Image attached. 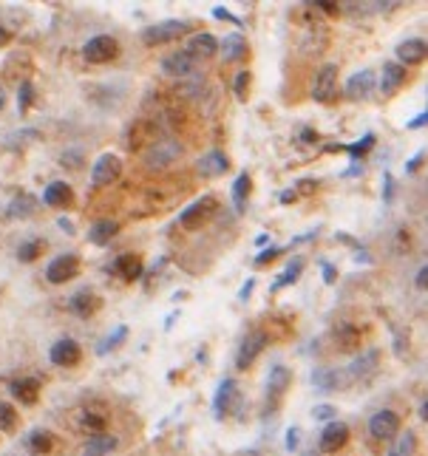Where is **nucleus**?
<instances>
[{
  "label": "nucleus",
  "instance_id": "f257e3e1",
  "mask_svg": "<svg viewBox=\"0 0 428 456\" xmlns=\"http://www.w3.org/2000/svg\"><path fill=\"white\" fill-rule=\"evenodd\" d=\"M182 34H187L185 20H162V23H154L148 29H142V40H145L148 46H165L170 40H179Z\"/></svg>",
  "mask_w": 428,
  "mask_h": 456
},
{
  "label": "nucleus",
  "instance_id": "f03ea898",
  "mask_svg": "<svg viewBox=\"0 0 428 456\" xmlns=\"http://www.w3.org/2000/svg\"><path fill=\"white\" fill-rule=\"evenodd\" d=\"M219 210V201H216V196H204V199H199V201H193L190 207H185V213H182V227L185 230H199V227H204L207 224V218Z\"/></svg>",
  "mask_w": 428,
  "mask_h": 456
},
{
  "label": "nucleus",
  "instance_id": "7ed1b4c3",
  "mask_svg": "<svg viewBox=\"0 0 428 456\" xmlns=\"http://www.w3.org/2000/svg\"><path fill=\"white\" fill-rule=\"evenodd\" d=\"M83 57H86L88 62H94V65L111 62V60L119 57V43H116L114 37H108V34H97V37H91V40L83 46Z\"/></svg>",
  "mask_w": 428,
  "mask_h": 456
},
{
  "label": "nucleus",
  "instance_id": "20e7f679",
  "mask_svg": "<svg viewBox=\"0 0 428 456\" xmlns=\"http://www.w3.org/2000/svg\"><path fill=\"white\" fill-rule=\"evenodd\" d=\"M239 408H241L239 383L236 380H222V386L216 389V397H213V411H216V417H227Z\"/></svg>",
  "mask_w": 428,
  "mask_h": 456
},
{
  "label": "nucleus",
  "instance_id": "39448f33",
  "mask_svg": "<svg viewBox=\"0 0 428 456\" xmlns=\"http://www.w3.org/2000/svg\"><path fill=\"white\" fill-rule=\"evenodd\" d=\"M122 173V159L116 154H102L94 159V168H91V185L97 187H105V185H114Z\"/></svg>",
  "mask_w": 428,
  "mask_h": 456
},
{
  "label": "nucleus",
  "instance_id": "423d86ee",
  "mask_svg": "<svg viewBox=\"0 0 428 456\" xmlns=\"http://www.w3.org/2000/svg\"><path fill=\"white\" fill-rule=\"evenodd\" d=\"M80 272V255H74V253H65V255H57L51 264H48V269H46V278H48V283H65V281H71Z\"/></svg>",
  "mask_w": 428,
  "mask_h": 456
},
{
  "label": "nucleus",
  "instance_id": "0eeeda50",
  "mask_svg": "<svg viewBox=\"0 0 428 456\" xmlns=\"http://www.w3.org/2000/svg\"><path fill=\"white\" fill-rule=\"evenodd\" d=\"M337 94V65H321V71L315 74V86H312V97L318 102H332Z\"/></svg>",
  "mask_w": 428,
  "mask_h": 456
},
{
  "label": "nucleus",
  "instance_id": "6e6552de",
  "mask_svg": "<svg viewBox=\"0 0 428 456\" xmlns=\"http://www.w3.org/2000/svg\"><path fill=\"white\" fill-rule=\"evenodd\" d=\"M48 360L54 366H62V368H71V366H77L83 360V349L77 340H71V337H62L57 340L51 349H48Z\"/></svg>",
  "mask_w": 428,
  "mask_h": 456
},
{
  "label": "nucleus",
  "instance_id": "1a4fd4ad",
  "mask_svg": "<svg viewBox=\"0 0 428 456\" xmlns=\"http://www.w3.org/2000/svg\"><path fill=\"white\" fill-rule=\"evenodd\" d=\"M264 346H267V335H264L261 329L250 332V335L241 340V346H239V357H236V366H239V368H250V366L255 363V357L264 351Z\"/></svg>",
  "mask_w": 428,
  "mask_h": 456
},
{
  "label": "nucleus",
  "instance_id": "9d476101",
  "mask_svg": "<svg viewBox=\"0 0 428 456\" xmlns=\"http://www.w3.org/2000/svg\"><path fill=\"white\" fill-rule=\"evenodd\" d=\"M375 86H377L375 71H369V68L358 71V74H352V77L346 80V97L354 100V102H361V100H366L375 91Z\"/></svg>",
  "mask_w": 428,
  "mask_h": 456
},
{
  "label": "nucleus",
  "instance_id": "9b49d317",
  "mask_svg": "<svg viewBox=\"0 0 428 456\" xmlns=\"http://www.w3.org/2000/svg\"><path fill=\"white\" fill-rule=\"evenodd\" d=\"M369 431H372L375 439H392V436H397V431H400V414H394L389 408L377 411L369 420Z\"/></svg>",
  "mask_w": 428,
  "mask_h": 456
},
{
  "label": "nucleus",
  "instance_id": "f8f14e48",
  "mask_svg": "<svg viewBox=\"0 0 428 456\" xmlns=\"http://www.w3.org/2000/svg\"><path fill=\"white\" fill-rule=\"evenodd\" d=\"M346 439H349V428H346V422H329V425L321 431L318 448H321L323 453H335V450H340V448L346 445Z\"/></svg>",
  "mask_w": 428,
  "mask_h": 456
},
{
  "label": "nucleus",
  "instance_id": "ddd939ff",
  "mask_svg": "<svg viewBox=\"0 0 428 456\" xmlns=\"http://www.w3.org/2000/svg\"><path fill=\"white\" fill-rule=\"evenodd\" d=\"M102 297L94 289H80L74 297H71V312L77 318H94V312H100Z\"/></svg>",
  "mask_w": 428,
  "mask_h": 456
},
{
  "label": "nucleus",
  "instance_id": "4468645a",
  "mask_svg": "<svg viewBox=\"0 0 428 456\" xmlns=\"http://www.w3.org/2000/svg\"><path fill=\"white\" fill-rule=\"evenodd\" d=\"M394 51H397L400 65L406 68V65H420V62L425 60L428 46H425V40H422V37H408V40H403V43H400Z\"/></svg>",
  "mask_w": 428,
  "mask_h": 456
},
{
  "label": "nucleus",
  "instance_id": "2eb2a0df",
  "mask_svg": "<svg viewBox=\"0 0 428 456\" xmlns=\"http://www.w3.org/2000/svg\"><path fill=\"white\" fill-rule=\"evenodd\" d=\"M227 168H230V162H227V156L222 154V150H210V154H207V156H201V159H199V165H196L199 176H204V179L225 176V173H227Z\"/></svg>",
  "mask_w": 428,
  "mask_h": 456
},
{
  "label": "nucleus",
  "instance_id": "dca6fc26",
  "mask_svg": "<svg viewBox=\"0 0 428 456\" xmlns=\"http://www.w3.org/2000/svg\"><path fill=\"white\" fill-rule=\"evenodd\" d=\"M406 80H408V74H406V68H403L400 62H386V65H383V80H380L383 97L397 94V91L406 86Z\"/></svg>",
  "mask_w": 428,
  "mask_h": 456
},
{
  "label": "nucleus",
  "instance_id": "f3484780",
  "mask_svg": "<svg viewBox=\"0 0 428 456\" xmlns=\"http://www.w3.org/2000/svg\"><path fill=\"white\" fill-rule=\"evenodd\" d=\"M9 391H12V397L18 403L34 405L37 397H40V383H37L34 377H18V380H12V383H9Z\"/></svg>",
  "mask_w": 428,
  "mask_h": 456
},
{
  "label": "nucleus",
  "instance_id": "a211bd4d",
  "mask_svg": "<svg viewBox=\"0 0 428 456\" xmlns=\"http://www.w3.org/2000/svg\"><path fill=\"white\" fill-rule=\"evenodd\" d=\"M43 201H46L48 207L65 210V207L74 204V190H71L68 182H51V185L46 187V193H43Z\"/></svg>",
  "mask_w": 428,
  "mask_h": 456
},
{
  "label": "nucleus",
  "instance_id": "6ab92c4d",
  "mask_svg": "<svg viewBox=\"0 0 428 456\" xmlns=\"http://www.w3.org/2000/svg\"><path fill=\"white\" fill-rule=\"evenodd\" d=\"M114 272L119 278H125V281H139L142 272H145V264H142V258L136 253H125V255H119L114 261Z\"/></svg>",
  "mask_w": 428,
  "mask_h": 456
},
{
  "label": "nucleus",
  "instance_id": "aec40b11",
  "mask_svg": "<svg viewBox=\"0 0 428 456\" xmlns=\"http://www.w3.org/2000/svg\"><path fill=\"white\" fill-rule=\"evenodd\" d=\"M193 65H196V57H190L187 51H176L162 60V71L170 74V77H185V74L193 71Z\"/></svg>",
  "mask_w": 428,
  "mask_h": 456
},
{
  "label": "nucleus",
  "instance_id": "412c9836",
  "mask_svg": "<svg viewBox=\"0 0 428 456\" xmlns=\"http://www.w3.org/2000/svg\"><path fill=\"white\" fill-rule=\"evenodd\" d=\"M290 383H293L290 368H287V366H272V371H269V377H267V394H269V397H281L283 391L290 389Z\"/></svg>",
  "mask_w": 428,
  "mask_h": 456
},
{
  "label": "nucleus",
  "instance_id": "4be33fe9",
  "mask_svg": "<svg viewBox=\"0 0 428 456\" xmlns=\"http://www.w3.org/2000/svg\"><path fill=\"white\" fill-rule=\"evenodd\" d=\"M216 51H219V40L213 37V34H207V32L193 34L190 43H187V54L190 57H213Z\"/></svg>",
  "mask_w": 428,
  "mask_h": 456
},
{
  "label": "nucleus",
  "instance_id": "5701e85b",
  "mask_svg": "<svg viewBox=\"0 0 428 456\" xmlns=\"http://www.w3.org/2000/svg\"><path fill=\"white\" fill-rule=\"evenodd\" d=\"M116 436H108V434H94L86 448H83V456H108L111 450H116Z\"/></svg>",
  "mask_w": 428,
  "mask_h": 456
},
{
  "label": "nucleus",
  "instance_id": "b1692460",
  "mask_svg": "<svg viewBox=\"0 0 428 456\" xmlns=\"http://www.w3.org/2000/svg\"><path fill=\"white\" fill-rule=\"evenodd\" d=\"M119 233V224L116 221H111V218H102V221H97L94 227H91V233H88V241L91 244H97V247H105L114 236Z\"/></svg>",
  "mask_w": 428,
  "mask_h": 456
},
{
  "label": "nucleus",
  "instance_id": "393cba45",
  "mask_svg": "<svg viewBox=\"0 0 428 456\" xmlns=\"http://www.w3.org/2000/svg\"><path fill=\"white\" fill-rule=\"evenodd\" d=\"M222 48H225V60H230V62L244 60V57H247V51H250V46H247V40H244V34H241V32L227 34V37H225V43H222Z\"/></svg>",
  "mask_w": 428,
  "mask_h": 456
},
{
  "label": "nucleus",
  "instance_id": "a878e982",
  "mask_svg": "<svg viewBox=\"0 0 428 456\" xmlns=\"http://www.w3.org/2000/svg\"><path fill=\"white\" fill-rule=\"evenodd\" d=\"M34 210H37V199L32 193H20L9 204V215L12 218H29V215H34Z\"/></svg>",
  "mask_w": 428,
  "mask_h": 456
},
{
  "label": "nucleus",
  "instance_id": "bb28decb",
  "mask_svg": "<svg viewBox=\"0 0 428 456\" xmlns=\"http://www.w3.org/2000/svg\"><path fill=\"white\" fill-rule=\"evenodd\" d=\"M301 272H304V261H301V258H298V261H290V264H287V269H283V272L278 275V281H272V286H269V292L275 295V292H281L283 286H290V283H295Z\"/></svg>",
  "mask_w": 428,
  "mask_h": 456
},
{
  "label": "nucleus",
  "instance_id": "cd10ccee",
  "mask_svg": "<svg viewBox=\"0 0 428 456\" xmlns=\"http://www.w3.org/2000/svg\"><path fill=\"white\" fill-rule=\"evenodd\" d=\"M375 142H377V136H375V133H366L363 139H358L354 145H343V150H346V154L352 156V165H354V168L361 165V156H366L369 150L375 147Z\"/></svg>",
  "mask_w": 428,
  "mask_h": 456
},
{
  "label": "nucleus",
  "instance_id": "c85d7f7f",
  "mask_svg": "<svg viewBox=\"0 0 428 456\" xmlns=\"http://www.w3.org/2000/svg\"><path fill=\"white\" fill-rule=\"evenodd\" d=\"M253 193V179L250 173H239L236 182H233V201H236V210L241 213L247 207V196Z\"/></svg>",
  "mask_w": 428,
  "mask_h": 456
},
{
  "label": "nucleus",
  "instance_id": "c756f323",
  "mask_svg": "<svg viewBox=\"0 0 428 456\" xmlns=\"http://www.w3.org/2000/svg\"><path fill=\"white\" fill-rule=\"evenodd\" d=\"M125 337H128V326H116V329H111V335L100 340V346H97V354H100V357H105L108 351L119 349V346L125 343Z\"/></svg>",
  "mask_w": 428,
  "mask_h": 456
},
{
  "label": "nucleus",
  "instance_id": "7c9ffc66",
  "mask_svg": "<svg viewBox=\"0 0 428 456\" xmlns=\"http://www.w3.org/2000/svg\"><path fill=\"white\" fill-rule=\"evenodd\" d=\"M43 253H46V241H40V239H29V241H23V244L18 247V258H20L23 264L37 261Z\"/></svg>",
  "mask_w": 428,
  "mask_h": 456
},
{
  "label": "nucleus",
  "instance_id": "2f4dec72",
  "mask_svg": "<svg viewBox=\"0 0 428 456\" xmlns=\"http://www.w3.org/2000/svg\"><path fill=\"white\" fill-rule=\"evenodd\" d=\"M377 351H369V354H363L361 360H354L352 366H349V374L354 377V380H358V377H366L369 371H375V366H377Z\"/></svg>",
  "mask_w": 428,
  "mask_h": 456
},
{
  "label": "nucleus",
  "instance_id": "473e14b6",
  "mask_svg": "<svg viewBox=\"0 0 428 456\" xmlns=\"http://www.w3.org/2000/svg\"><path fill=\"white\" fill-rule=\"evenodd\" d=\"M312 383L321 389V391H335L337 389V374L332 368H318L312 374Z\"/></svg>",
  "mask_w": 428,
  "mask_h": 456
},
{
  "label": "nucleus",
  "instance_id": "72a5a7b5",
  "mask_svg": "<svg viewBox=\"0 0 428 456\" xmlns=\"http://www.w3.org/2000/svg\"><path fill=\"white\" fill-rule=\"evenodd\" d=\"M18 428V411L9 403H0V431L12 434Z\"/></svg>",
  "mask_w": 428,
  "mask_h": 456
},
{
  "label": "nucleus",
  "instance_id": "f704fd0d",
  "mask_svg": "<svg viewBox=\"0 0 428 456\" xmlns=\"http://www.w3.org/2000/svg\"><path fill=\"white\" fill-rule=\"evenodd\" d=\"M108 422V417L105 414H94V411H83V428L94 436V434H100L102 431V425Z\"/></svg>",
  "mask_w": 428,
  "mask_h": 456
},
{
  "label": "nucleus",
  "instance_id": "c9c22d12",
  "mask_svg": "<svg viewBox=\"0 0 428 456\" xmlns=\"http://www.w3.org/2000/svg\"><path fill=\"white\" fill-rule=\"evenodd\" d=\"M29 442H32V448H34L37 453H48V450L54 448V439H51V434H46V431H32Z\"/></svg>",
  "mask_w": 428,
  "mask_h": 456
},
{
  "label": "nucleus",
  "instance_id": "e433bc0d",
  "mask_svg": "<svg viewBox=\"0 0 428 456\" xmlns=\"http://www.w3.org/2000/svg\"><path fill=\"white\" fill-rule=\"evenodd\" d=\"M414 448H417V439H414V434L408 431V434H403V436L397 439V445H394V450H392L389 456H411Z\"/></svg>",
  "mask_w": 428,
  "mask_h": 456
},
{
  "label": "nucleus",
  "instance_id": "4c0bfd02",
  "mask_svg": "<svg viewBox=\"0 0 428 456\" xmlns=\"http://www.w3.org/2000/svg\"><path fill=\"white\" fill-rule=\"evenodd\" d=\"M32 102H34V86L26 80L23 86H20V100H18V111L20 114H26L29 108H32Z\"/></svg>",
  "mask_w": 428,
  "mask_h": 456
},
{
  "label": "nucleus",
  "instance_id": "58836bf2",
  "mask_svg": "<svg viewBox=\"0 0 428 456\" xmlns=\"http://www.w3.org/2000/svg\"><path fill=\"white\" fill-rule=\"evenodd\" d=\"M250 80H253V74H250V71H239V77H236V83H233V91H236L239 100H247Z\"/></svg>",
  "mask_w": 428,
  "mask_h": 456
},
{
  "label": "nucleus",
  "instance_id": "ea45409f",
  "mask_svg": "<svg viewBox=\"0 0 428 456\" xmlns=\"http://www.w3.org/2000/svg\"><path fill=\"white\" fill-rule=\"evenodd\" d=\"M278 255H283V247H267L261 255H255L253 264H255V267H267V264H272Z\"/></svg>",
  "mask_w": 428,
  "mask_h": 456
},
{
  "label": "nucleus",
  "instance_id": "a19ab883",
  "mask_svg": "<svg viewBox=\"0 0 428 456\" xmlns=\"http://www.w3.org/2000/svg\"><path fill=\"white\" fill-rule=\"evenodd\" d=\"M293 190H295V196H312L318 190V179H301Z\"/></svg>",
  "mask_w": 428,
  "mask_h": 456
},
{
  "label": "nucleus",
  "instance_id": "79ce46f5",
  "mask_svg": "<svg viewBox=\"0 0 428 456\" xmlns=\"http://www.w3.org/2000/svg\"><path fill=\"white\" fill-rule=\"evenodd\" d=\"M309 6H315V9H321V12L332 15V18H337V15H340L337 4H332V0H315V4H309Z\"/></svg>",
  "mask_w": 428,
  "mask_h": 456
},
{
  "label": "nucleus",
  "instance_id": "37998d69",
  "mask_svg": "<svg viewBox=\"0 0 428 456\" xmlns=\"http://www.w3.org/2000/svg\"><path fill=\"white\" fill-rule=\"evenodd\" d=\"M335 414H337L335 405H315V408H312V417H315V420H326V422H329Z\"/></svg>",
  "mask_w": 428,
  "mask_h": 456
},
{
  "label": "nucleus",
  "instance_id": "c03bdc74",
  "mask_svg": "<svg viewBox=\"0 0 428 456\" xmlns=\"http://www.w3.org/2000/svg\"><path fill=\"white\" fill-rule=\"evenodd\" d=\"M298 445H301V431L293 425V428L287 431V450H290V453H295V450H298Z\"/></svg>",
  "mask_w": 428,
  "mask_h": 456
},
{
  "label": "nucleus",
  "instance_id": "a18cd8bd",
  "mask_svg": "<svg viewBox=\"0 0 428 456\" xmlns=\"http://www.w3.org/2000/svg\"><path fill=\"white\" fill-rule=\"evenodd\" d=\"M80 159H83L80 150H74V154H71V150H65V154H62V168H80L77 165Z\"/></svg>",
  "mask_w": 428,
  "mask_h": 456
},
{
  "label": "nucleus",
  "instance_id": "49530a36",
  "mask_svg": "<svg viewBox=\"0 0 428 456\" xmlns=\"http://www.w3.org/2000/svg\"><path fill=\"white\" fill-rule=\"evenodd\" d=\"M422 162H425V150H417V154H414V159H408L406 170H408V173H417V170L422 168Z\"/></svg>",
  "mask_w": 428,
  "mask_h": 456
},
{
  "label": "nucleus",
  "instance_id": "de8ad7c7",
  "mask_svg": "<svg viewBox=\"0 0 428 456\" xmlns=\"http://www.w3.org/2000/svg\"><path fill=\"white\" fill-rule=\"evenodd\" d=\"M213 18H219V20H230V23H233V26H239V29L244 26V23H241L236 15H230L227 9H213Z\"/></svg>",
  "mask_w": 428,
  "mask_h": 456
},
{
  "label": "nucleus",
  "instance_id": "09e8293b",
  "mask_svg": "<svg viewBox=\"0 0 428 456\" xmlns=\"http://www.w3.org/2000/svg\"><path fill=\"white\" fill-rule=\"evenodd\" d=\"M425 125H428V114L422 111V114H417V116H414V119H411L406 128H408V130H417V128H425Z\"/></svg>",
  "mask_w": 428,
  "mask_h": 456
},
{
  "label": "nucleus",
  "instance_id": "8fccbe9b",
  "mask_svg": "<svg viewBox=\"0 0 428 456\" xmlns=\"http://www.w3.org/2000/svg\"><path fill=\"white\" fill-rule=\"evenodd\" d=\"M383 187H386V190H383V201H392V196H394V179H392L389 173L383 176Z\"/></svg>",
  "mask_w": 428,
  "mask_h": 456
},
{
  "label": "nucleus",
  "instance_id": "3c124183",
  "mask_svg": "<svg viewBox=\"0 0 428 456\" xmlns=\"http://www.w3.org/2000/svg\"><path fill=\"white\" fill-rule=\"evenodd\" d=\"M253 289H255V278H250V281H247V283H244V286H241V292H239V300H247V297H250V292H253Z\"/></svg>",
  "mask_w": 428,
  "mask_h": 456
},
{
  "label": "nucleus",
  "instance_id": "603ef678",
  "mask_svg": "<svg viewBox=\"0 0 428 456\" xmlns=\"http://www.w3.org/2000/svg\"><path fill=\"white\" fill-rule=\"evenodd\" d=\"M335 275H337V272H335V267L323 261V281H326V283H335Z\"/></svg>",
  "mask_w": 428,
  "mask_h": 456
},
{
  "label": "nucleus",
  "instance_id": "864d4df0",
  "mask_svg": "<svg viewBox=\"0 0 428 456\" xmlns=\"http://www.w3.org/2000/svg\"><path fill=\"white\" fill-rule=\"evenodd\" d=\"M417 286H420V289L428 286V269H425V267H420V272H417Z\"/></svg>",
  "mask_w": 428,
  "mask_h": 456
},
{
  "label": "nucleus",
  "instance_id": "5fc2aeb1",
  "mask_svg": "<svg viewBox=\"0 0 428 456\" xmlns=\"http://www.w3.org/2000/svg\"><path fill=\"white\" fill-rule=\"evenodd\" d=\"M298 196H295V190H287V193H281V201L283 204H290V201H295Z\"/></svg>",
  "mask_w": 428,
  "mask_h": 456
},
{
  "label": "nucleus",
  "instance_id": "6e6d98bb",
  "mask_svg": "<svg viewBox=\"0 0 428 456\" xmlns=\"http://www.w3.org/2000/svg\"><path fill=\"white\" fill-rule=\"evenodd\" d=\"M57 224H60V227H62V230H65V233H74V224H71V221H68V218H60V221H57Z\"/></svg>",
  "mask_w": 428,
  "mask_h": 456
},
{
  "label": "nucleus",
  "instance_id": "4d7b16f0",
  "mask_svg": "<svg viewBox=\"0 0 428 456\" xmlns=\"http://www.w3.org/2000/svg\"><path fill=\"white\" fill-rule=\"evenodd\" d=\"M420 417H422V420H428V403H422V405H420Z\"/></svg>",
  "mask_w": 428,
  "mask_h": 456
},
{
  "label": "nucleus",
  "instance_id": "13d9d810",
  "mask_svg": "<svg viewBox=\"0 0 428 456\" xmlns=\"http://www.w3.org/2000/svg\"><path fill=\"white\" fill-rule=\"evenodd\" d=\"M4 105H6V91L0 88V111H4Z\"/></svg>",
  "mask_w": 428,
  "mask_h": 456
}]
</instances>
